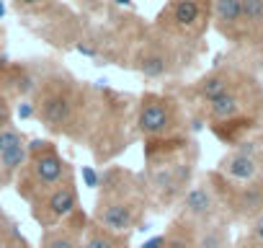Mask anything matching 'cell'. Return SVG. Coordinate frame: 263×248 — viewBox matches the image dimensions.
I'll use <instances>...</instances> for the list:
<instances>
[{
  "label": "cell",
  "mask_w": 263,
  "mask_h": 248,
  "mask_svg": "<svg viewBox=\"0 0 263 248\" xmlns=\"http://www.w3.org/2000/svg\"><path fill=\"white\" fill-rule=\"evenodd\" d=\"M145 186L155 209H171L181 202V197L194 184L196 163H199V145L196 140L183 132L165 140L145 143Z\"/></svg>",
  "instance_id": "cell-1"
},
{
  "label": "cell",
  "mask_w": 263,
  "mask_h": 248,
  "mask_svg": "<svg viewBox=\"0 0 263 248\" xmlns=\"http://www.w3.org/2000/svg\"><path fill=\"white\" fill-rule=\"evenodd\" d=\"M153 207L142 173L124 166H106L98 181V197L90 220L111 233L129 235L137 230Z\"/></svg>",
  "instance_id": "cell-2"
},
{
  "label": "cell",
  "mask_w": 263,
  "mask_h": 248,
  "mask_svg": "<svg viewBox=\"0 0 263 248\" xmlns=\"http://www.w3.org/2000/svg\"><path fill=\"white\" fill-rule=\"evenodd\" d=\"M34 114L44 124L47 132L75 140V143H85L88 130H90L93 106L78 85L62 78H54L36 88Z\"/></svg>",
  "instance_id": "cell-3"
},
{
  "label": "cell",
  "mask_w": 263,
  "mask_h": 248,
  "mask_svg": "<svg viewBox=\"0 0 263 248\" xmlns=\"http://www.w3.org/2000/svg\"><path fill=\"white\" fill-rule=\"evenodd\" d=\"M72 176H75V168L60 153V148L52 140H36L29 145V161L21 168L13 189L26 204H34L47 191H52L54 186H60L62 181Z\"/></svg>",
  "instance_id": "cell-4"
},
{
  "label": "cell",
  "mask_w": 263,
  "mask_h": 248,
  "mask_svg": "<svg viewBox=\"0 0 263 248\" xmlns=\"http://www.w3.org/2000/svg\"><path fill=\"white\" fill-rule=\"evenodd\" d=\"M135 130L145 143L183 135L186 121H183L181 103L165 93H145L137 103Z\"/></svg>",
  "instance_id": "cell-5"
},
{
  "label": "cell",
  "mask_w": 263,
  "mask_h": 248,
  "mask_svg": "<svg viewBox=\"0 0 263 248\" xmlns=\"http://www.w3.org/2000/svg\"><path fill=\"white\" fill-rule=\"evenodd\" d=\"M178 220L194 225V227H204L209 222H217V220H227L224 217V209H222V202L209 181V176L204 173L201 179H196L189 191L181 197V202L176 204V215Z\"/></svg>",
  "instance_id": "cell-6"
},
{
  "label": "cell",
  "mask_w": 263,
  "mask_h": 248,
  "mask_svg": "<svg viewBox=\"0 0 263 248\" xmlns=\"http://www.w3.org/2000/svg\"><path fill=\"white\" fill-rule=\"evenodd\" d=\"M31 207V217L42 230H52L62 222H67L78 209H80V191H78V181L75 176L62 181L60 186H54L52 191H47L42 199H36Z\"/></svg>",
  "instance_id": "cell-7"
},
{
  "label": "cell",
  "mask_w": 263,
  "mask_h": 248,
  "mask_svg": "<svg viewBox=\"0 0 263 248\" xmlns=\"http://www.w3.org/2000/svg\"><path fill=\"white\" fill-rule=\"evenodd\" d=\"M214 171L232 184H250L260 179L263 176V145L255 140H248V143L230 148L219 158Z\"/></svg>",
  "instance_id": "cell-8"
},
{
  "label": "cell",
  "mask_w": 263,
  "mask_h": 248,
  "mask_svg": "<svg viewBox=\"0 0 263 248\" xmlns=\"http://www.w3.org/2000/svg\"><path fill=\"white\" fill-rule=\"evenodd\" d=\"M26 161H29V137L18 127L8 124L6 130H0V191L16 184Z\"/></svg>",
  "instance_id": "cell-9"
},
{
  "label": "cell",
  "mask_w": 263,
  "mask_h": 248,
  "mask_svg": "<svg viewBox=\"0 0 263 248\" xmlns=\"http://www.w3.org/2000/svg\"><path fill=\"white\" fill-rule=\"evenodd\" d=\"M206 3L204 0H173L171 8L160 13V21H168L171 29L183 34H196L204 29Z\"/></svg>",
  "instance_id": "cell-10"
},
{
  "label": "cell",
  "mask_w": 263,
  "mask_h": 248,
  "mask_svg": "<svg viewBox=\"0 0 263 248\" xmlns=\"http://www.w3.org/2000/svg\"><path fill=\"white\" fill-rule=\"evenodd\" d=\"M88 215L83 209H78L67 222L52 227V230H42L39 238V248H80L83 245V233L88 227Z\"/></svg>",
  "instance_id": "cell-11"
},
{
  "label": "cell",
  "mask_w": 263,
  "mask_h": 248,
  "mask_svg": "<svg viewBox=\"0 0 263 248\" xmlns=\"http://www.w3.org/2000/svg\"><path fill=\"white\" fill-rule=\"evenodd\" d=\"M242 8H245V0H214V3H212L217 29H219L227 39H232V42H240Z\"/></svg>",
  "instance_id": "cell-12"
},
{
  "label": "cell",
  "mask_w": 263,
  "mask_h": 248,
  "mask_svg": "<svg viewBox=\"0 0 263 248\" xmlns=\"http://www.w3.org/2000/svg\"><path fill=\"white\" fill-rule=\"evenodd\" d=\"M242 78H245V75L237 73V70H212L209 75H204V78L196 83V96H199L204 103H209V101H214V98L230 93Z\"/></svg>",
  "instance_id": "cell-13"
},
{
  "label": "cell",
  "mask_w": 263,
  "mask_h": 248,
  "mask_svg": "<svg viewBox=\"0 0 263 248\" xmlns=\"http://www.w3.org/2000/svg\"><path fill=\"white\" fill-rule=\"evenodd\" d=\"M240 42L263 44V0H245Z\"/></svg>",
  "instance_id": "cell-14"
},
{
  "label": "cell",
  "mask_w": 263,
  "mask_h": 248,
  "mask_svg": "<svg viewBox=\"0 0 263 248\" xmlns=\"http://www.w3.org/2000/svg\"><path fill=\"white\" fill-rule=\"evenodd\" d=\"M80 248H129V235L124 233H111L93 220H88V227L83 233V245Z\"/></svg>",
  "instance_id": "cell-15"
},
{
  "label": "cell",
  "mask_w": 263,
  "mask_h": 248,
  "mask_svg": "<svg viewBox=\"0 0 263 248\" xmlns=\"http://www.w3.org/2000/svg\"><path fill=\"white\" fill-rule=\"evenodd\" d=\"M196 248H235L230 222L217 220V222H209L204 227H196Z\"/></svg>",
  "instance_id": "cell-16"
},
{
  "label": "cell",
  "mask_w": 263,
  "mask_h": 248,
  "mask_svg": "<svg viewBox=\"0 0 263 248\" xmlns=\"http://www.w3.org/2000/svg\"><path fill=\"white\" fill-rule=\"evenodd\" d=\"M160 248H196V227L173 217L168 230L160 235Z\"/></svg>",
  "instance_id": "cell-17"
},
{
  "label": "cell",
  "mask_w": 263,
  "mask_h": 248,
  "mask_svg": "<svg viewBox=\"0 0 263 248\" xmlns=\"http://www.w3.org/2000/svg\"><path fill=\"white\" fill-rule=\"evenodd\" d=\"M140 73L147 78H163L168 73V57L163 52H145L140 60Z\"/></svg>",
  "instance_id": "cell-18"
},
{
  "label": "cell",
  "mask_w": 263,
  "mask_h": 248,
  "mask_svg": "<svg viewBox=\"0 0 263 248\" xmlns=\"http://www.w3.org/2000/svg\"><path fill=\"white\" fill-rule=\"evenodd\" d=\"M245 225H248L245 238H250V240H255V243H263V212H260L258 217H253L250 222H245Z\"/></svg>",
  "instance_id": "cell-19"
},
{
  "label": "cell",
  "mask_w": 263,
  "mask_h": 248,
  "mask_svg": "<svg viewBox=\"0 0 263 248\" xmlns=\"http://www.w3.org/2000/svg\"><path fill=\"white\" fill-rule=\"evenodd\" d=\"M0 248H31V243L21 235V230H16L6 238H0Z\"/></svg>",
  "instance_id": "cell-20"
},
{
  "label": "cell",
  "mask_w": 263,
  "mask_h": 248,
  "mask_svg": "<svg viewBox=\"0 0 263 248\" xmlns=\"http://www.w3.org/2000/svg\"><path fill=\"white\" fill-rule=\"evenodd\" d=\"M18 227H16V222H13V217L0 207V238H6V235H11V233H16Z\"/></svg>",
  "instance_id": "cell-21"
},
{
  "label": "cell",
  "mask_w": 263,
  "mask_h": 248,
  "mask_svg": "<svg viewBox=\"0 0 263 248\" xmlns=\"http://www.w3.org/2000/svg\"><path fill=\"white\" fill-rule=\"evenodd\" d=\"M8 124H11V103L3 93H0V130H6Z\"/></svg>",
  "instance_id": "cell-22"
},
{
  "label": "cell",
  "mask_w": 263,
  "mask_h": 248,
  "mask_svg": "<svg viewBox=\"0 0 263 248\" xmlns=\"http://www.w3.org/2000/svg\"><path fill=\"white\" fill-rule=\"evenodd\" d=\"M235 248H263V243H255V240H250V238H240L237 243H235Z\"/></svg>",
  "instance_id": "cell-23"
},
{
  "label": "cell",
  "mask_w": 263,
  "mask_h": 248,
  "mask_svg": "<svg viewBox=\"0 0 263 248\" xmlns=\"http://www.w3.org/2000/svg\"><path fill=\"white\" fill-rule=\"evenodd\" d=\"M18 3V8H36V6H42L44 0H16Z\"/></svg>",
  "instance_id": "cell-24"
}]
</instances>
